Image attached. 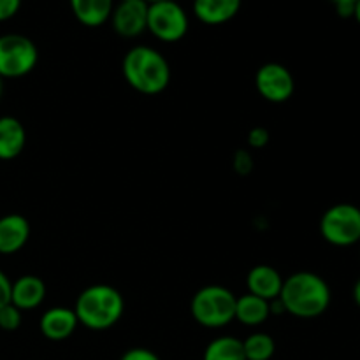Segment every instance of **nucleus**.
Masks as SVG:
<instances>
[{
  "label": "nucleus",
  "instance_id": "obj_1",
  "mask_svg": "<svg viewBox=\"0 0 360 360\" xmlns=\"http://www.w3.org/2000/svg\"><path fill=\"white\" fill-rule=\"evenodd\" d=\"M278 299L288 315L297 319H316L330 306V288L319 274L299 271L283 280Z\"/></svg>",
  "mask_w": 360,
  "mask_h": 360
},
{
  "label": "nucleus",
  "instance_id": "obj_5",
  "mask_svg": "<svg viewBox=\"0 0 360 360\" xmlns=\"http://www.w3.org/2000/svg\"><path fill=\"white\" fill-rule=\"evenodd\" d=\"M320 234L329 245L347 248L360 241V207L334 204L320 218Z\"/></svg>",
  "mask_w": 360,
  "mask_h": 360
},
{
  "label": "nucleus",
  "instance_id": "obj_12",
  "mask_svg": "<svg viewBox=\"0 0 360 360\" xmlns=\"http://www.w3.org/2000/svg\"><path fill=\"white\" fill-rule=\"evenodd\" d=\"M246 287H248V294L271 302L280 297L283 278H281L280 271L274 269L273 266L259 264L253 269H250L248 276H246Z\"/></svg>",
  "mask_w": 360,
  "mask_h": 360
},
{
  "label": "nucleus",
  "instance_id": "obj_17",
  "mask_svg": "<svg viewBox=\"0 0 360 360\" xmlns=\"http://www.w3.org/2000/svg\"><path fill=\"white\" fill-rule=\"evenodd\" d=\"M271 316V302L253 294L236 299V320L246 327H259Z\"/></svg>",
  "mask_w": 360,
  "mask_h": 360
},
{
  "label": "nucleus",
  "instance_id": "obj_15",
  "mask_svg": "<svg viewBox=\"0 0 360 360\" xmlns=\"http://www.w3.org/2000/svg\"><path fill=\"white\" fill-rule=\"evenodd\" d=\"M27 144L23 123L14 116H0V160H14Z\"/></svg>",
  "mask_w": 360,
  "mask_h": 360
},
{
  "label": "nucleus",
  "instance_id": "obj_26",
  "mask_svg": "<svg viewBox=\"0 0 360 360\" xmlns=\"http://www.w3.org/2000/svg\"><path fill=\"white\" fill-rule=\"evenodd\" d=\"M11 302V280L0 271V308Z\"/></svg>",
  "mask_w": 360,
  "mask_h": 360
},
{
  "label": "nucleus",
  "instance_id": "obj_24",
  "mask_svg": "<svg viewBox=\"0 0 360 360\" xmlns=\"http://www.w3.org/2000/svg\"><path fill=\"white\" fill-rule=\"evenodd\" d=\"M253 167V160L250 157V153L246 151H238L234 157V169L239 172V174H248Z\"/></svg>",
  "mask_w": 360,
  "mask_h": 360
},
{
  "label": "nucleus",
  "instance_id": "obj_7",
  "mask_svg": "<svg viewBox=\"0 0 360 360\" xmlns=\"http://www.w3.org/2000/svg\"><path fill=\"white\" fill-rule=\"evenodd\" d=\"M188 16L176 0H162L148 6L146 30L162 42H178L188 32Z\"/></svg>",
  "mask_w": 360,
  "mask_h": 360
},
{
  "label": "nucleus",
  "instance_id": "obj_9",
  "mask_svg": "<svg viewBox=\"0 0 360 360\" xmlns=\"http://www.w3.org/2000/svg\"><path fill=\"white\" fill-rule=\"evenodd\" d=\"M148 6L146 0H122L109 18L116 34L127 39L143 34L146 30Z\"/></svg>",
  "mask_w": 360,
  "mask_h": 360
},
{
  "label": "nucleus",
  "instance_id": "obj_22",
  "mask_svg": "<svg viewBox=\"0 0 360 360\" xmlns=\"http://www.w3.org/2000/svg\"><path fill=\"white\" fill-rule=\"evenodd\" d=\"M120 360H160V357L148 348H130Z\"/></svg>",
  "mask_w": 360,
  "mask_h": 360
},
{
  "label": "nucleus",
  "instance_id": "obj_29",
  "mask_svg": "<svg viewBox=\"0 0 360 360\" xmlns=\"http://www.w3.org/2000/svg\"><path fill=\"white\" fill-rule=\"evenodd\" d=\"M2 90H4V86H2V77H0V97H2Z\"/></svg>",
  "mask_w": 360,
  "mask_h": 360
},
{
  "label": "nucleus",
  "instance_id": "obj_13",
  "mask_svg": "<svg viewBox=\"0 0 360 360\" xmlns=\"http://www.w3.org/2000/svg\"><path fill=\"white\" fill-rule=\"evenodd\" d=\"M30 238V224L21 214H6L0 218V255L18 253Z\"/></svg>",
  "mask_w": 360,
  "mask_h": 360
},
{
  "label": "nucleus",
  "instance_id": "obj_27",
  "mask_svg": "<svg viewBox=\"0 0 360 360\" xmlns=\"http://www.w3.org/2000/svg\"><path fill=\"white\" fill-rule=\"evenodd\" d=\"M354 301L357 302V306L360 308V278H359L357 283H355V287H354Z\"/></svg>",
  "mask_w": 360,
  "mask_h": 360
},
{
  "label": "nucleus",
  "instance_id": "obj_18",
  "mask_svg": "<svg viewBox=\"0 0 360 360\" xmlns=\"http://www.w3.org/2000/svg\"><path fill=\"white\" fill-rule=\"evenodd\" d=\"M202 360H246L243 341L232 336H220L204 350Z\"/></svg>",
  "mask_w": 360,
  "mask_h": 360
},
{
  "label": "nucleus",
  "instance_id": "obj_3",
  "mask_svg": "<svg viewBox=\"0 0 360 360\" xmlns=\"http://www.w3.org/2000/svg\"><path fill=\"white\" fill-rule=\"evenodd\" d=\"M125 311V299L111 285H91L77 297L74 313L77 322L90 330H105L120 322Z\"/></svg>",
  "mask_w": 360,
  "mask_h": 360
},
{
  "label": "nucleus",
  "instance_id": "obj_25",
  "mask_svg": "<svg viewBox=\"0 0 360 360\" xmlns=\"http://www.w3.org/2000/svg\"><path fill=\"white\" fill-rule=\"evenodd\" d=\"M336 6L338 14L341 18H354V9L357 0H330Z\"/></svg>",
  "mask_w": 360,
  "mask_h": 360
},
{
  "label": "nucleus",
  "instance_id": "obj_20",
  "mask_svg": "<svg viewBox=\"0 0 360 360\" xmlns=\"http://www.w3.org/2000/svg\"><path fill=\"white\" fill-rule=\"evenodd\" d=\"M21 313L20 309L14 304H6L4 308H0V329L7 330V333H13L18 327L21 326Z\"/></svg>",
  "mask_w": 360,
  "mask_h": 360
},
{
  "label": "nucleus",
  "instance_id": "obj_30",
  "mask_svg": "<svg viewBox=\"0 0 360 360\" xmlns=\"http://www.w3.org/2000/svg\"><path fill=\"white\" fill-rule=\"evenodd\" d=\"M148 4H153V2H162V0H146Z\"/></svg>",
  "mask_w": 360,
  "mask_h": 360
},
{
  "label": "nucleus",
  "instance_id": "obj_28",
  "mask_svg": "<svg viewBox=\"0 0 360 360\" xmlns=\"http://www.w3.org/2000/svg\"><path fill=\"white\" fill-rule=\"evenodd\" d=\"M354 18L357 20V23L360 25V0H357V4H355V9H354Z\"/></svg>",
  "mask_w": 360,
  "mask_h": 360
},
{
  "label": "nucleus",
  "instance_id": "obj_6",
  "mask_svg": "<svg viewBox=\"0 0 360 360\" xmlns=\"http://www.w3.org/2000/svg\"><path fill=\"white\" fill-rule=\"evenodd\" d=\"M39 49L21 34L0 35V77H23L35 69Z\"/></svg>",
  "mask_w": 360,
  "mask_h": 360
},
{
  "label": "nucleus",
  "instance_id": "obj_4",
  "mask_svg": "<svg viewBox=\"0 0 360 360\" xmlns=\"http://www.w3.org/2000/svg\"><path fill=\"white\" fill-rule=\"evenodd\" d=\"M236 295L221 285H207L193 294L190 313L199 326L221 329L236 320Z\"/></svg>",
  "mask_w": 360,
  "mask_h": 360
},
{
  "label": "nucleus",
  "instance_id": "obj_23",
  "mask_svg": "<svg viewBox=\"0 0 360 360\" xmlns=\"http://www.w3.org/2000/svg\"><path fill=\"white\" fill-rule=\"evenodd\" d=\"M21 7V0H0V23L16 16Z\"/></svg>",
  "mask_w": 360,
  "mask_h": 360
},
{
  "label": "nucleus",
  "instance_id": "obj_8",
  "mask_svg": "<svg viewBox=\"0 0 360 360\" xmlns=\"http://www.w3.org/2000/svg\"><path fill=\"white\" fill-rule=\"evenodd\" d=\"M255 88L262 98L273 104L287 102L294 95L295 81L290 70L276 62L264 63L255 74Z\"/></svg>",
  "mask_w": 360,
  "mask_h": 360
},
{
  "label": "nucleus",
  "instance_id": "obj_21",
  "mask_svg": "<svg viewBox=\"0 0 360 360\" xmlns=\"http://www.w3.org/2000/svg\"><path fill=\"white\" fill-rule=\"evenodd\" d=\"M269 143V132H267L264 127H255V129L250 130L248 134V144L255 150H260V148L267 146Z\"/></svg>",
  "mask_w": 360,
  "mask_h": 360
},
{
  "label": "nucleus",
  "instance_id": "obj_14",
  "mask_svg": "<svg viewBox=\"0 0 360 360\" xmlns=\"http://www.w3.org/2000/svg\"><path fill=\"white\" fill-rule=\"evenodd\" d=\"M243 0H193V14L204 25H224L234 20Z\"/></svg>",
  "mask_w": 360,
  "mask_h": 360
},
{
  "label": "nucleus",
  "instance_id": "obj_19",
  "mask_svg": "<svg viewBox=\"0 0 360 360\" xmlns=\"http://www.w3.org/2000/svg\"><path fill=\"white\" fill-rule=\"evenodd\" d=\"M246 360H271L276 352V343L266 333H253L243 341Z\"/></svg>",
  "mask_w": 360,
  "mask_h": 360
},
{
  "label": "nucleus",
  "instance_id": "obj_16",
  "mask_svg": "<svg viewBox=\"0 0 360 360\" xmlns=\"http://www.w3.org/2000/svg\"><path fill=\"white\" fill-rule=\"evenodd\" d=\"M69 2L76 20L90 28L104 25L115 9L112 0H69Z\"/></svg>",
  "mask_w": 360,
  "mask_h": 360
},
{
  "label": "nucleus",
  "instance_id": "obj_11",
  "mask_svg": "<svg viewBox=\"0 0 360 360\" xmlns=\"http://www.w3.org/2000/svg\"><path fill=\"white\" fill-rule=\"evenodd\" d=\"M46 299L44 281L34 274H25L11 283V304L20 311H32L39 308Z\"/></svg>",
  "mask_w": 360,
  "mask_h": 360
},
{
  "label": "nucleus",
  "instance_id": "obj_10",
  "mask_svg": "<svg viewBox=\"0 0 360 360\" xmlns=\"http://www.w3.org/2000/svg\"><path fill=\"white\" fill-rule=\"evenodd\" d=\"M79 322L74 313V309L63 308V306H55V308L44 311L39 322L42 336L49 341H63L74 334Z\"/></svg>",
  "mask_w": 360,
  "mask_h": 360
},
{
  "label": "nucleus",
  "instance_id": "obj_2",
  "mask_svg": "<svg viewBox=\"0 0 360 360\" xmlns=\"http://www.w3.org/2000/svg\"><path fill=\"white\" fill-rule=\"evenodd\" d=\"M122 72L127 83L143 95L162 94L171 83V67L160 51L150 46H134L123 56Z\"/></svg>",
  "mask_w": 360,
  "mask_h": 360
}]
</instances>
